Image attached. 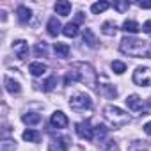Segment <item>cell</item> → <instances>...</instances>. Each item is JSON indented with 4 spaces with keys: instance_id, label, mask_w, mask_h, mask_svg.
I'll return each mask as SVG.
<instances>
[{
    "instance_id": "1",
    "label": "cell",
    "mask_w": 151,
    "mask_h": 151,
    "mask_svg": "<svg viewBox=\"0 0 151 151\" xmlns=\"http://www.w3.org/2000/svg\"><path fill=\"white\" fill-rule=\"evenodd\" d=\"M119 50L130 57H144L151 59V43L146 39H135V37H124L119 45Z\"/></svg>"
},
{
    "instance_id": "2",
    "label": "cell",
    "mask_w": 151,
    "mask_h": 151,
    "mask_svg": "<svg viewBox=\"0 0 151 151\" xmlns=\"http://www.w3.org/2000/svg\"><path fill=\"white\" fill-rule=\"evenodd\" d=\"M71 69L78 75V80H80V82H86V86H89L91 89H96V86H98V75H96V71L93 69L91 64L75 62V64L71 66Z\"/></svg>"
},
{
    "instance_id": "3",
    "label": "cell",
    "mask_w": 151,
    "mask_h": 151,
    "mask_svg": "<svg viewBox=\"0 0 151 151\" xmlns=\"http://www.w3.org/2000/svg\"><path fill=\"white\" fill-rule=\"evenodd\" d=\"M103 114H105L107 121H109L112 126H116V128H123V126H126V124L130 123V116H128L123 109H119V107H116V105H107V107L103 109Z\"/></svg>"
},
{
    "instance_id": "4",
    "label": "cell",
    "mask_w": 151,
    "mask_h": 151,
    "mask_svg": "<svg viewBox=\"0 0 151 151\" xmlns=\"http://www.w3.org/2000/svg\"><path fill=\"white\" fill-rule=\"evenodd\" d=\"M69 107L77 112H86L93 109V100L86 93H75L69 96Z\"/></svg>"
},
{
    "instance_id": "5",
    "label": "cell",
    "mask_w": 151,
    "mask_h": 151,
    "mask_svg": "<svg viewBox=\"0 0 151 151\" xmlns=\"http://www.w3.org/2000/svg\"><path fill=\"white\" fill-rule=\"evenodd\" d=\"M133 82L140 87H147L151 86V69L149 68H137L133 71Z\"/></svg>"
},
{
    "instance_id": "6",
    "label": "cell",
    "mask_w": 151,
    "mask_h": 151,
    "mask_svg": "<svg viewBox=\"0 0 151 151\" xmlns=\"http://www.w3.org/2000/svg\"><path fill=\"white\" fill-rule=\"evenodd\" d=\"M75 130H77V135H78L80 139H84V140H93V139H94V128L91 126L89 121L78 123Z\"/></svg>"
},
{
    "instance_id": "7",
    "label": "cell",
    "mask_w": 151,
    "mask_h": 151,
    "mask_svg": "<svg viewBox=\"0 0 151 151\" xmlns=\"http://www.w3.org/2000/svg\"><path fill=\"white\" fill-rule=\"evenodd\" d=\"M69 147V139L68 137H52L48 142L50 151H68Z\"/></svg>"
},
{
    "instance_id": "8",
    "label": "cell",
    "mask_w": 151,
    "mask_h": 151,
    "mask_svg": "<svg viewBox=\"0 0 151 151\" xmlns=\"http://www.w3.org/2000/svg\"><path fill=\"white\" fill-rule=\"evenodd\" d=\"M13 50H14V55H16L18 59H22V60L29 55V45H27V41H23V39L14 41V43H13Z\"/></svg>"
},
{
    "instance_id": "9",
    "label": "cell",
    "mask_w": 151,
    "mask_h": 151,
    "mask_svg": "<svg viewBox=\"0 0 151 151\" xmlns=\"http://www.w3.org/2000/svg\"><path fill=\"white\" fill-rule=\"evenodd\" d=\"M50 123H52V126H53V128H66L69 121H68V117H66V114H64V112L57 110V112H53V114H52Z\"/></svg>"
},
{
    "instance_id": "10",
    "label": "cell",
    "mask_w": 151,
    "mask_h": 151,
    "mask_svg": "<svg viewBox=\"0 0 151 151\" xmlns=\"http://www.w3.org/2000/svg\"><path fill=\"white\" fill-rule=\"evenodd\" d=\"M126 105H128L130 110H140V112H142L144 101H142L140 96H137V94H130V96L126 98Z\"/></svg>"
},
{
    "instance_id": "11",
    "label": "cell",
    "mask_w": 151,
    "mask_h": 151,
    "mask_svg": "<svg viewBox=\"0 0 151 151\" xmlns=\"http://www.w3.org/2000/svg\"><path fill=\"white\" fill-rule=\"evenodd\" d=\"M16 14H18L20 23H29L30 18H32V11H30L27 6H20V7L16 9Z\"/></svg>"
},
{
    "instance_id": "12",
    "label": "cell",
    "mask_w": 151,
    "mask_h": 151,
    "mask_svg": "<svg viewBox=\"0 0 151 151\" xmlns=\"http://www.w3.org/2000/svg\"><path fill=\"white\" fill-rule=\"evenodd\" d=\"M4 86H6V91L11 93V94H18V93L22 91L20 84H18L16 80H13L11 77H4Z\"/></svg>"
},
{
    "instance_id": "13",
    "label": "cell",
    "mask_w": 151,
    "mask_h": 151,
    "mask_svg": "<svg viewBox=\"0 0 151 151\" xmlns=\"http://www.w3.org/2000/svg\"><path fill=\"white\" fill-rule=\"evenodd\" d=\"M53 9H55L57 14H60V16H68V14L71 13V2L60 0V2H57V4L53 6Z\"/></svg>"
},
{
    "instance_id": "14",
    "label": "cell",
    "mask_w": 151,
    "mask_h": 151,
    "mask_svg": "<svg viewBox=\"0 0 151 151\" xmlns=\"http://www.w3.org/2000/svg\"><path fill=\"white\" fill-rule=\"evenodd\" d=\"M23 123L25 124H29V126H34V124H39L41 123V114H37V112H27V114H23Z\"/></svg>"
},
{
    "instance_id": "15",
    "label": "cell",
    "mask_w": 151,
    "mask_h": 151,
    "mask_svg": "<svg viewBox=\"0 0 151 151\" xmlns=\"http://www.w3.org/2000/svg\"><path fill=\"white\" fill-rule=\"evenodd\" d=\"M46 29H48V34L55 37V36H59V32H60V29H62V27H60V22L53 16V18H50V20H48Z\"/></svg>"
},
{
    "instance_id": "16",
    "label": "cell",
    "mask_w": 151,
    "mask_h": 151,
    "mask_svg": "<svg viewBox=\"0 0 151 151\" xmlns=\"http://www.w3.org/2000/svg\"><path fill=\"white\" fill-rule=\"evenodd\" d=\"M82 37H84V43H86L89 48H96V46H98V41H96V37H94V34H93L91 29H84Z\"/></svg>"
},
{
    "instance_id": "17",
    "label": "cell",
    "mask_w": 151,
    "mask_h": 151,
    "mask_svg": "<svg viewBox=\"0 0 151 151\" xmlns=\"http://www.w3.org/2000/svg\"><path fill=\"white\" fill-rule=\"evenodd\" d=\"M29 71L34 75V77H41V75L46 73V64H43V62H32L29 66Z\"/></svg>"
},
{
    "instance_id": "18",
    "label": "cell",
    "mask_w": 151,
    "mask_h": 151,
    "mask_svg": "<svg viewBox=\"0 0 151 151\" xmlns=\"http://www.w3.org/2000/svg\"><path fill=\"white\" fill-rule=\"evenodd\" d=\"M62 34H64L66 37H75V36L78 34V23H75V22L66 23L64 29H62Z\"/></svg>"
},
{
    "instance_id": "19",
    "label": "cell",
    "mask_w": 151,
    "mask_h": 151,
    "mask_svg": "<svg viewBox=\"0 0 151 151\" xmlns=\"http://www.w3.org/2000/svg\"><path fill=\"white\" fill-rule=\"evenodd\" d=\"M101 32H103L105 36H110V37H114V36L117 34V25H116L114 22H105V23L101 25Z\"/></svg>"
},
{
    "instance_id": "20",
    "label": "cell",
    "mask_w": 151,
    "mask_h": 151,
    "mask_svg": "<svg viewBox=\"0 0 151 151\" xmlns=\"http://www.w3.org/2000/svg\"><path fill=\"white\" fill-rule=\"evenodd\" d=\"M123 30L128 32V34H137V32L140 30V27H139L137 22H133V20H126V22L123 23Z\"/></svg>"
},
{
    "instance_id": "21",
    "label": "cell",
    "mask_w": 151,
    "mask_h": 151,
    "mask_svg": "<svg viewBox=\"0 0 151 151\" xmlns=\"http://www.w3.org/2000/svg\"><path fill=\"white\" fill-rule=\"evenodd\" d=\"M53 50H55V53H57V57H68L69 55V46L66 45V43H55L53 45Z\"/></svg>"
},
{
    "instance_id": "22",
    "label": "cell",
    "mask_w": 151,
    "mask_h": 151,
    "mask_svg": "<svg viewBox=\"0 0 151 151\" xmlns=\"http://www.w3.org/2000/svg\"><path fill=\"white\" fill-rule=\"evenodd\" d=\"M107 133H109V128H107L105 124H98V126H94V137H96L100 142H105Z\"/></svg>"
},
{
    "instance_id": "23",
    "label": "cell",
    "mask_w": 151,
    "mask_h": 151,
    "mask_svg": "<svg viewBox=\"0 0 151 151\" xmlns=\"http://www.w3.org/2000/svg\"><path fill=\"white\" fill-rule=\"evenodd\" d=\"M39 139H41V133L36 130H25L23 132V140H27V142H39Z\"/></svg>"
},
{
    "instance_id": "24",
    "label": "cell",
    "mask_w": 151,
    "mask_h": 151,
    "mask_svg": "<svg viewBox=\"0 0 151 151\" xmlns=\"http://www.w3.org/2000/svg\"><path fill=\"white\" fill-rule=\"evenodd\" d=\"M128 151H151V149L147 147V144H146V142L133 140V142H130V146H128Z\"/></svg>"
},
{
    "instance_id": "25",
    "label": "cell",
    "mask_w": 151,
    "mask_h": 151,
    "mask_svg": "<svg viewBox=\"0 0 151 151\" xmlns=\"http://www.w3.org/2000/svg\"><path fill=\"white\" fill-rule=\"evenodd\" d=\"M101 93H103L107 98H110V100H114V98L117 96V89H116L114 86H110V84H105V86H101Z\"/></svg>"
},
{
    "instance_id": "26",
    "label": "cell",
    "mask_w": 151,
    "mask_h": 151,
    "mask_svg": "<svg viewBox=\"0 0 151 151\" xmlns=\"http://www.w3.org/2000/svg\"><path fill=\"white\" fill-rule=\"evenodd\" d=\"M109 7H110V4H109V2H96V4H93V6H91V11H93V14H100V13L107 11Z\"/></svg>"
},
{
    "instance_id": "27",
    "label": "cell",
    "mask_w": 151,
    "mask_h": 151,
    "mask_svg": "<svg viewBox=\"0 0 151 151\" xmlns=\"http://www.w3.org/2000/svg\"><path fill=\"white\" fill-rule=\"evenodd\" d=\"M34 52H36L37 57H46V55H48V46H46V43H45V41H43V43H37L36 48H34Z\"/></svg>"
},
{
    "instance_id": "28",
    "label": "cell",
    "mask_w": 151,
    "mask_h": 151,
    "mask_svg": "<svg viewBox=\"0 0 151 151\" xmlns=\"http://www.w3.org/2000/svg\"><path fill=\"white\" fill-rule=\"evenodd\" d=\"M55 86H57V77H50V78L43 84V91L50 93V91H53V89H55Z\"/></svg>"
},
{
    "instance_id": "29",
    "label": "cell",
    "mask_w": 151,
    "mask_h": 151,
    "mask_svg": "<svg viewBox=\"0 0 151 151\" xmlns=\"http://www.w3.org/2000/svg\"><path fill=\"white\" fill-rule=\"evenodd\" d=\"M0 147H2V151H14L16 144H14V140H11V139H4L2 144H0Z\"/></svg>"
},
{
    "instance_id": "30",
    "label": "cell",
    "mask_w": 151,
    "mask_h": 151,
    "mask_svg": "<svg viewBox=\"0 0 151 151\" xmlns=\"http://www.w3.org/2000/svg\"><path fill=\"white\" fill-rule=\"evenodd\" d=\"M112 69H114V73L123 75V73L126 71V66H124V62H121V60H114V62H112Z\"/></svg>"
},
{
    "instance_id": "31",
    "label": "cell",
    "mask_w": 151,
    "mask_h": 151,
    "mask_svg": "<svg viewBox=\"0 0 151 151\" xmlns=\"http://www.w3.org/2000/svg\"><path fill=\"white\" fill-rule=\"evenodd\" d=\"M101 147H103L105 151H119L117 144H116V142H112V140H105V142L101 144Z\"/></svg>"
},
{
    "instance_id": "32",
    "label": "cell",
    "mask_w": 151,
    "mask_h": 151,
    "mask_svg": "<svg viewBox=\"0 0 151 151\" xmlns=\"http://www.w3.org/2000/svg\"><path fill=\"white\" fill-rule=\"evenodd\" d=\"M128 7H130V2H114V9L119 13H124Z\"/></svg>"
},
{
    "instance_id": "33",
    "label": "cell",
    "mask_w": 151,
    "mask_h": 151,
    "mask_svg": "<svg viewBox=\"0 0 151 151\" xmlns=\"http://www.w3.org/2000/svg\"><path fill=\"white\" fill-rule=\"evenodd\" d=\"M142 30H144L147 36H151V20H147V22L142 25Z\"/></svg>"
},
{
    "instance_id": "34",
    "label": "cell",
    "mask_w": 151,
    "mask_h": 151,
    "mask_svg": "<svg viewBox=\"0 0 151 151\" xmlns=\"http://www.w3.org/2000/svg\"><path fill=\"white\" fill-rule=\"evenodd\" d=\"M139 7H142V9H151V2H139Z\"/></svg>"
},
{
    "instance_id": "35",
    "label": "cell",
    "mask_w": 151,
    "mask_h": 151,
    "mask_svg": "<svg viewBox=\"0 0 151 151\" xmlns=\"http://www.w3.org/2000/svg\"><path fill=\"white\" fill-rule=\"evenodd\" d=\"M144 132H146V133H147V135H151V121H149V123H146V124H144Z\"/></svg>"
},
{
    "instance_id": "36",
    "label": "cell",
    "mask_w": 151,
    "mask_h": 151,
    "mask_svg": "<svg viewBox=\"0 0 151 151\" xmlns=\"http://www.w3.org/2000/svg\"><path fill=\"white\" fill-rule=\"evenodd\" d=\"M80 22H84V13H78V14H77V20H75V23H80Z\"/></svg>"
}]
</instances>
